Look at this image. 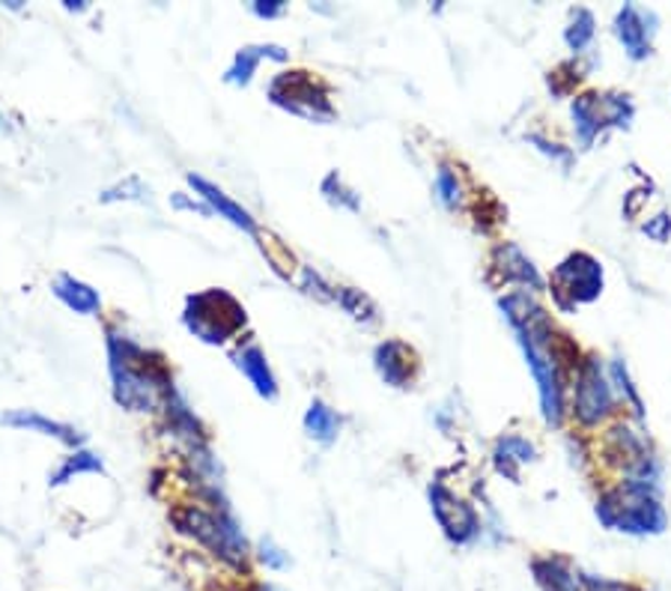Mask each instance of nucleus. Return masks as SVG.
<instances>
[{
	"label": "nucleus",
	"instance_id": "nucleus-1",
	"mask_svg": "<svg viewBox=\"0 0 671 591\" xmlns=\"http://www.w3.org/2000/svg\"><path fill=\"white\" fill-rule=\"evenodd\" d=\"M498 308L520 341L525 361L534 373L540 392V409L549 424H561L564 418V353H558V335L552 332L549 313L532 291L508 293L498 299Z\"/></svg>",
	"mask_w": 671,
	"mask_h": 591
},
{
	"label": "nucleus",
	"instance_id": "nucleus-2",
	"mask_svg": "<svg viewBox=\"0 0 671 591\" xmlns=\"http://www.w3.org/2000/svg\"><path fill=\"white\" fill-rule=\"evenodd\" d=\"M108 373L114 401L128 413H156L162 409L167 394L174 392V377L162 356H156L138 341L108 329Z\"/></svg>",
	"mask_w": 671,
	"mask_h": 591
},
{
	"label": "nucleus",
	"instance_id": "nucleus-3",
	"mask_svg": "<svg viewBox=\"0 0 671 591\" xmlns=\"http://www.w3.org/2000/svg\"><path fill=\"white\" fill-rule=\"evenodd\" d=\"M171 522L176 532L209 550L212 556L224 562L227 568H248V538L243 532V522L236 520L233 508H200V505H179L171 510Z\"/></svg>",
	"mask_w": 671,
	"mask_h": 591
},
{
	"label": "nucleus",
	"instance_id": "nucleus-4",
	"mask_svg": "<svg viewBox=\"0 0 671 591\" xmlns=\"http://www.w3.org/2000/svg\"><path fill=\"white\" fill-rule=\"evenodd\" d=\"M597 520L612 529V532L633 534V538H648V534H662L669 526L666 508L657 498V490L630 484L602 493L597 502Z\"/></svg>",
	"mask_w": 671,
	"mask_h": 591
},
{
	"label": "nucleus",
	"instance_id": "nucleus-5",
	"mask_svg": "<svg viewBox=\"0 0 671 591\" xmlns=\"http://www.w3.org/2000/svg\"><path fill=\"white\" fill-rule=\"evenodd\" d=\"M245 323H248V313H245L243 301L221 287L191 293L183 308V325L209 347H224L231 337L243 332Z\"/></svg>",
	"mask_w": 671,
	"mask_h": 591
},
{
	"label": "nucleus",
	"instance_id": "nucleus-6",
	"mask_svg": "<svg viewBox=\"0 0 671 591\" xmlns=\"http://www.w3.org/2000/svg\"><path fill=\"white\" fill-rule=\"evenodd\" d=\"M266 96L275 108L301 116V120H311V123H332L337 116L335 104L328 99V87L320 78H313L311 72H278L269 82Z\"/></svg>",
	"mask_w": 671,
	"mask_h": 591
},
{
	"label": "nucleus",
	"instance_id": "nucleus-7",
	"mask_svg": "<svg viewBox=\"0 0 671 591\" xmlns=\"http://www.w3.org/2000/svg\"><path fill=\"white\" fill-rule=\"evenodd\" d=\"M573 132L582 150H588L606 128H626L633 120V102L621 94H582L570 104Z\"/></svg>",
	"mask_w": 671,
	"mask_h": 591
},
{
	"label": "nucleus",
	"instance_id": "nucleus-8",
	"mask_svg": "<svg viewBox=\"0 0 671 591\" xmlns=\"http://www.w3.org/2000/svg\"><path fill=\"white\" fill-rule=\"evenodd\" d=\"M549 291L561 311H573L576 305L594 301L602 293V267L597 257L576 251L552 272Z\"/></svg>",
	"mask_w": 671,
	"mask_h": 591
},
{
	"label": "nucleus",
	"instance_id": "nucleus-9",
	"mask_svg": "<svg viewBox=\"0 0 671 591\" xmlns=\"http://www.w3.org/2000/svg\"><path fill=\"white\" fill-rule=\"evenodd\" d=\"M430 508H433V517L442 526L445 538L451 541L453 546H469L475 544L477 538L484 534V522L477 517V510L460 498L453 490H448L442 481H433L427 488Z\"/></svg>",
	"mask_w": 671,
	"mask_h": 591
},
{
	"label": "nucleus",
	"instance_id": "nucleus-10",
	"mask_svg": "<svg viewBox=\"0 0 671 591\" xmlns=\"http://www.w3.org/2000/svg\"><path fill=\"white\" fill-rule=\"evenodd\" d=\"M612 385L606 380L600 361H582L576 373V392H573V416L579 418V424H585V428L600 424L602 418L612 413Z\"/></svg>",
	"mask_w": 671,
	"mask_h": 591
},
{
	"label": "nucleus",
	"instance_id": "nucleus-11",
	"mask_svg": "<svg viewBox=\"0 0 671 591\" xmlns=\"http://www.w3.org/2000/svg\"><path fill=\"white\" fill-rule=\"evenodd\" d=\"M231 361L236 371L243 373L248 383L254 385V392L260 394V397H266V401H278V377H275V371H272V365H269L266 353L260 349V344L257 341H245V344H239V347L231 353Z\"/></svg>",
	"mask_w": 671,
	"mask_h": 591
},
{
	"label": "nucleus",
	"instance_id": "nucleus-12",
	"mask_svg": "<svg viewBox=\"0 0 671 591\" xmlns=\"http://www.w3.org/2000/svg\"><path fill=\"white\" fill-rule=\"evenodd\" d=\"M186 183L195 188V195L200 197L209 209H212V216L231 221L233 227H239V231L248 233V236H257L254 216H251L243 204H236L233 197L224 195V188H219L215 183H209L207 176H200V174H186Z\"/></svg>",
	"mask_w": 671,
	"mask_h": 591
},
{
	"label": "nucleus",
	"instance_id": "nucleus-13",
	"mask_svg": "<svg viewBox=\"0 0 671 591\" xmlns=\"http://www.w3.org/2000/svg\"><path fill=\"white\" fill-rule=\"evenodd\" d=\"M373 368L383 377L385 385L392 389H409V383L415 380V349L403 344V341H383L380 347L373 349Z\"/></svg>",
	"mask_w": 671,
	"mask_h": 591
},
{
	"label": "nucleus",
	"instance_id": "nucleus-14",
	"mask_svg": "<svg viewBox=\"0 0 671 591\" xmlns=\"http://www.w3.org/2000/svg\"><path fill=\"white\" fill-rule=\"evenodd\" d=\"M654 22H657L654 12L633 7V3H626L624 10L614 15V36L621 39L630 60H645L650 54V34H654L650 24Z\"/></svg>",
	"mask_w": 671,
	"mask_h": 591
},
{
	"label": "nucleus",
	"instance_id": "nucleus-15",
	"mask_svg": "<svg viewBox=\"0 0 671 591\" xmlns=\"http://www.w3.org/2000/svg\"><path fill=\"white\" fill-rule=\"evenodd\" d=\"M0 424L15 430H27V433H39V436H51V440L63 442V445H70V448H82L84 442H87L82 430H75L72 424H66V421H58V418L42 416V413H36V409H10V413L0 416Z\"/></svg>",
	"mask_w": 671,
	"mask_h": 591
},
{
	"label": "nucleus",
	"instance_id": "nucleus-16",
	"mask_svg": "<svg viewBox=\"0 0 671 591\" xmlns=\"http://www.w3.org/2000/svg\"><path fill=\"white\" fill-rule=\"evenodd\" d=\"M162 409L164 416H167V428H171V433H174L176 440L186 445L188 454L200 452V448H209L207 428L200 424V418L195 416V409L188 406L186 397L176 392V389L167 394V401H164Z\"/></svg>",
	"mask_w": 671,
	"mask_h": 591
},
{
	"label": "nucleus",
	"instance_id": "nucleus-17",
	"mask_svg": "<svg viewBox=\"0 0 671 591\" xmlns=\"http://www.w3.org/2000/svg\"><path fill=\"white\" fill-rule=\"evenodd\" d=\"M263 60L287 63L289 51L284 46H275V42H257V46L239 48V51L233 54L227 72H224V82L233 84V87H248V84L254 82V75Z\"/></svg>",
	"mask_w": 671,
	"mask_h": 591
},
{
	"label": "nucleus",
	"instance_id": "nucleus-18",
	"mask_svg": "<svg viewBox=\"0 0 671 591\" xmlns=\"http://www.w3.org/2000/svg\"><path fill=\"white\" fill-rule=\"evenodd\" d=\"M493 269L505 281H517L529 291H544V279L532 263V257H525L517 243H498L493 251Z\"/></svg>",
	"mask_w": 671,
	"mask_h": 591
},
{
	"label": "nucleus",
	"instance_id": "nucleus-19",
	"mask_svg": "<svg viewBox=\"0 0 671 591\" xmlns=\"http://www.w3.org/2000/svg\"><path fill=\"white\" fill-rule=\"evenodd\" d=\"M532 577L540 591H585L582 574L561 556L532 558Z\"/></svg>",
	"mask_w": 671,
	"mask_h": 591
},
{
	"label": "nucleus",
	"instance_id": "nucleus-20",
	"mask_svg": "<svg viewBox=\"0 0 671 591\" xmlns=\"http://www.w3.org/2000/svg\"><path fill=\"white\" fill-rule=\"evenodd\" d=\"M51 293H54V299L63 301L72 313L96 317V313L102 311V296H99V291H94L87 281L75 279L70 272L54 275V281H51Z\"/></svg>",
	"mask_w": 671,
	"mask_h": 591
},
{
	"label": "nucleus",
	"instance_id": "nucleus-21",
	"mask_svg": "<svg viewBox=\"0 0 671 591\" xmlns=\"http://www.w3.org/2000/svg\"><path fill=\"white\" fill-rule=\"evenodd\" d=\"M301 428H305V433H308L313 442H320V445H332V442L340 436L344 418L337 416L335 409L325 404V401L313 397L311 406H308V413H305V418H301Z\"/></svg>",
	"mask_w": 671,
	"mask_h": 591
},
{
	"label": "nucleus",
	"instance_id": "nucleus-22",
	"mask_svg": "<svg viewBox=\"0 0 671 591\" xmlns=\"http://www.w3.org/2000/svg\"><path fill=\"white\" fill-rule=\"evenodd\" d=\"M102 472L104 464L99 454L87 452V448H75V452H72L70 457H63V464L48 476V484H51V488H63V484H70V481H75L78 476H102Z\"/></svg>",
	"mask_w": 671,
	"mask_h": 591
},
{
	"label": "nucleus",
	"instance_id": "nucleus-23",
	"mask_svg": "<svg viewBox=\"0 0 671 591\" xmlns=\"http://www.w3.org/2000/svg\"><path fill=\"white\" fill-rule=\"evenodd\" d=\"M493 457H496L498 472L517 481V478H520V466L534 460V445L529 440H522V436H501V440L496 442Z\"/></svg>",
	"mask_w": 671,
	"mask_h": 591
},
{
	"label": "nucleus",
	"instance_id": "nucleus-24",
	"mask_svg": "<svg viewBox=\"0 0 671 591\" xmlns=\"http://www.w3.org/2000/svg\"><path fill=\"white\" fill-rule=\"evenodd\" d=\"M335 301L349 313V317H352V320H356V323L371 325L380 320V311H376V305H373L371 296L356 291V287H337Z\"/></svg>",
	"mask_w": 671,
	"mask_h": 591
},
{
	"label": "nucleus",
	"instance_id": "nucleus-25",
	"mask_svg": "<svg viewBox=\"0 0 671 591\" xmlns=\"http://www.w3.org/2000/svg\"><path fill=\"white\" fill-rule=\"evenodd\" d=\"M320 195L337 209H347V212H359L361 209V195L356 188H349L347 183H344V176L337 174V171H328V174L323 176Z\"/></svg>",
	"mask_w": 671,
	"mask_h": 591
},
{
	"label": "nucleus",
	"instance_id": "nucleus-26",
	"mask_svg": "<svg viewBox=\"0 0 671 591\" xmlns=\"http://www.w3.org/2000/svg\"><path fill=\"white\" fill-rule=\"evenodd\" d=\"M102 204H120V200H135V204H147L150 200V186L140 180L138 174H128L126 180H120L116 186L104 188L99 195Z\"/></svg>",
	"mask_w": 671,
	"mask_h": 591
},
{
	"label": "nucleus",
	"instance_id": "nucleus-27",
	"mask_svg": "<svg viewBox=\"0 0 671 591\" xmlns=\"http://www.w3.org/2000/svg\"><path fill=\"white\" fill-rule=\"evenodd\" d=\"M594 27H597V22H594V12L576 10L573 15H570L568 30H564V42H568L573 51L588 48L591 39H594Z\"/></svg>",
	"mask_w": 671,
	"mask_h": 591
},
{
	"label": "nucleus",
	"instance_id": "nucleus-28",
	"mask_svg": "<svg viewBox=\"0 0 671 591\" xmlns=\"http://www.w3.org/2000/svg\"><path fill=\"white\" fill-rule=\"evenodd\" d=\"M257 245H260V251L266 255V260L272 263V269L278 272L281 279H289V269H293V255H289V248L284 243H278L272 233H260L257 231Z\"/></svg>",
	"mask_w": 671,
	"mask_h": 591
},
{
	"label": "nucleus",
	"instance_id": "nucleus-29",
	"mask_svg": "<svg viewBox=\"0 0 671 591\" xmlns=\"http://www.w3.org/2000/svg\"><path fill=\"white\" fill-rule=\"evenodd\" d=\"M436 197H439V204L445 209H457L460 204H463V186H460V180H457V174H453V168H448V164H442L439 174H436Z\"/></svg>",
	"mask_w": 671,
	"mask_h": 591
},
{
	"label": "nucleus",
	"instance_id": "nucleus-30",
	"mask_svg": "<svg viewBox=\"0 0 671 591\" xmlns=\"http://www.w3.org/2000/svg\"><path fill=\"white\" fill-rule=\"evenodd\" d=\"M299 291L305 296H311L316 301H335L337 299V287H332L328 281L316 272L313 267H301L299 269Z\"/></svg>",
	"mask_w": 671,
	"mask_h": 591
},
{
	"label": "nucleus",
	"instance_id": "nucleus-31",
	"mask_svg": "<svg viewBox=\"0 0 671 591\" xmlns=\"http://www.w3.org/2000/svg\"><path fill=\"white\" fill-rule=\"evenodd\" d=\"M257 558H260V565L266 570H287L289 565H293V558H289L287 550L278 546V541L269 538V534H263V538L257 541Z\"/></svg>",
	"mask_w": 671,
	"mask_h": 591
},
{
	"label": "nucleus",
	"instance_id": "nucleus-32",
	"mask_svg": "<svg viewBox=\"0 0 671 591\" xmlns=\"http://www.w3.org/2000/svg\"><path fill=\"white\" fill-rule=\"evenodd\" d=\"M612 383L618 385V392L624 394L626 404L636 409V416L638 418L645 416V406H642V397H638L636 385H633V380H630V373H626V365L621 359H612Z\"/></svg>",
	"mask_w": 671,
	"mask_h": 591
},
{
	"label": "nucleus",
	"instance_id": "nucleus-33",
	"mask_svg": "<svg viewBox=\"0 0 671 591\" xmlns=\"http://www.w3.org/2000/svg\"><path fill=\"white\" fill-rule=\"evenodd\" d=\"M582 586H585V591H642L633 582L609 580V577H600V574H582Z\"/></svg>",
	"mask_w": 671,
	"mask_h": 591
},
{
	"label": "nucleus",
	"instance_id": "nucleus-34",
	"mask_svg": "<svg viewBox=\"0 0 671 591\" xmlns=\"http://www.w3.org/2000/svg\"><path fill=\"white\" fill-rule=\"evenodd\" d=\"M642 231H645V236L654 239V243H666V239L671 236V219L666 216V212H660V216H654L650 221H645V224H642Z\"/></svg>",
	"mask_w": 671,
	"mask_h": 591
},
{
	"label": "nucleus",
	"instance_id": "nucleus-35",
	"mask_svg": "<svg viewBox=\"0 0 671 591\" xmlns=\"http://www.w3.org/2000/svg\"><path fill=\"white\" fill-rule=\"evenodd\" d=\"M251 12H254L257 19H263V22H275V19H281L287 12V3L284 0H254Z\"/></svg>",
	"mask_w": 671,
	"mask_h": 591
},
{
	"label": "nucleus",
	"instance_id": "nucleus-36",
	"mask_svg": "<svg viewBox=\"0 0 671 591\" xmlns=\"http://www.w3.org/2000/svg\"><path fill=\"white\" fill-rule=\"evenodd\" d=\"M171 207L183 209V212H200L203 219H212V209H209L203 200H191V197L183 195V192L171 195Z\"/></svg>",
	"mask_w": 671,
	"mask_h": 591
},
{
	"label": "nucleus",
	"instance_id": "nucleus-37",
	"mask_svg": "<svg viewBox=\"0 0 671 591\" xmlns=\"http://www.w3.org/2000/svg\"><path fill=\"white\" fill-rule=\"evenodd\" d=\"M63 7H66V10H70V12H84V10H87V3H84V0H66Z\"/></svg>",
	"mask_w": 671,
	"mask_h": 591
},
{
	"label": "nucleus",
	"instance_id": "nucleus-38",
	"mask_svg": "<svg viewBox=\"0 0 671 591\" xmlns=\"http://www.w3.org/2000/svg\"><path fill=\"white\" fill-rule=\"evenodd\" d=\"M251 591H284V589H278V586H272V582H257V586Z\"/></svg>",
	"mask_w": 671,
	"mask_h": 591
}]
</instances>
